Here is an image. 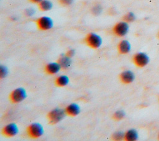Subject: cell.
Instances as JSON below:
<instances>
[{
  "label": "cell",
  "mask_w": 159,
  "mask_h": 141,
  "mask_svg": "<svg viewBox=\"0 0 159 141\" xmlns=\"http://www.w3.org/2000/svg\"><path fill=\"white\" fill-rule=\"evenodd\" d=\"M35 13V11L34 9L32 8H29V9H27L25 11V14L27 16H32V15H34V14Z\"/></svg>",
  "instance_id": "obj_23"
},
{
  "label": "cell",
  "mask_w": 159,
  "mask_h": 141,
  "mask_svg": "<svg viewBox=\"0 0 159 141\" xmlns=\"http://www.w3.org/2000/svg\"><path fill=\"white\" fill-rule=\"evenodd\" d=\"M117 48L120 54H126L130 50V44L127 40H123L119 43Z\"/></svg>",
  "instance_id": "obj_12"
},
{
  "label": "cell",
  "mask_w": 159,
  "mask_h": 141,
  "mask_svg": "<svg viewBox=\"0 0 159 141\" xmlns=\"http://www.w3.org/2000/svg\"><path fill=\"white\" fill-rule=\"evenodd\" d=\"M120 80L123 83H130L134 80V75L132 71L129 70L123 71L120 75Z\"/></svg>",
  "instance_id": "obj_11"
},
{
  "label": "cell",
  "mask_w": 159,
  "mask_h": 141,
  "mask_svg": "<svg viewBox=\"0 0 159 141\" xmlns=\"http://www.w3.org/2000/svg\"><path fill=\"white\" fill-rule=\"evenodd\" d=\"M61 68L60 64L58 62H55V63H48L45 66L44 70H45V71L46 73H47L48 75H54V74L58 73L60 70Z\"/></svg>",
  "instance_id": "obj_9"
},
{
  "label": "cell",
  "mask_w": 159,
  "mask_h": 141,
  "mask_svg": "<svg viewBox=\"0 0 159 141\" xmlns=\"http://www.w3.org/2000/svg\"><path fill=\"white\" fill-rule=\"evenodd\" d=\"M7 74V69L4 66H1L0 67V77L1 78H4Z\"/></svg>",
  "instance_id": "obj_21"
},
{
  "label": "cell",
  "mask_w": 159,
  "mask_h": 141,
  "mask_svg": "<svg viewBox=\"0 0 159 141\" xmlns=\"http://www.w3.org/2000/svg\"><path fill=\"white\" fill-rule=\"evenodd\" d=\"M124 116H125V112L122 110H119L116 111L114 113L113 116V118L116 121H119L122 119L124 117Z\"/></svg>",
  "instance_id": "obj_18"
},
{
  "label": "cell",
  "mask_w": 159,
  "mask_h": 141,
  "mask_svg": "<svg viewBox=\"0 0 159 141\" xmlns=\"http://www.w3.org/2000/svg\"><path fill=\"white\" fill-rule=\"evenodd\" d=\"M75 50H73V49H70V50H68L67 52H66V56H68V57H72L74 55H75Z\"/></svg>",
  "instance_id": "obj_24"
},
{
  "label": "cell",
  "mask_w": 159,
  "mask_h": 141,
  "mask_svg": "<svg viewBox=\"0 0 159 141\" xmlns=\"http://www.w3.org/2000/svg\"><path fill=\"white\" fill-rule=\"evenodd\" d=\"M69 83V78L68 76L61 75L57 77L55 81V83L59 87H63L67 85Z\"/></svg>",
  "instance_id": "obj_16"
},
{
  "label": "cell",
  "mask_w": 159,
  "mask_h": 141,
  "mask_svg": "<svg viewBox=\"0 0 159 141\" xmlns=\"http://www.w3.org/2000/svg\"><path fill=\"white\" fill-rule=\"evenodd\" d=\"M65 112L67 115L70 116H77L80 112V106L75 103H72L69 104L65 109Z\"/></svg>",
  "instance_id": "obj_10"
},
{
  "label": "cell",
  "mask_w": 159,
  "mask_h": 141,
  "mask_svg": "<svg viewBox=\"0 0 159 141\" xmlns=\"http://www.w3.org/2000/svg\"><path fill=\"white\" fill-rule=\"evenodd\" d=\"M158 37H159V33H158Z\"/></svg>",
  "instance_id": "obj_26"
},
{
  "label": "cell",
  "mask_w": 159,
  "mask_h": 141,
  "mask_svg": "<svg viewBox=\"0 0 159 141\" xmlns=\"http://www.w3.org/2000/svg\"><path fill=\"white\" fill-rule=\"evenodd\" d=\"M137 137L138 135L137 131L134 129H130L125 132L124 139L127 141H134L137 140Z\"/></svg>",
  "instance_id": "obj_14"
},
{
  "label": "cell",
  "mask_w": 159,
  "mask_h": 141,
  "mask_svg": "<svg viewBox=\"0 0 159 141\" xmlns=\"http://www.w3.org/2000/svg\"><path fill=\"white\" fill-rule=\"evenodd\" d=\"M102 11V7L100 5H96L92 9V12L94 15H99Z\"/></svg>",
  "instance_id": "obj_19"
},
{
  "label": "cell",
  "mask_w": 159,
  "mask_h": 141,
  "mask_svg": "<svg viewBox=\"0 0 159 141\" xmlns=\"http://www.w3.org/2000/svg\"><path fill=\"white\" fill-rule=\"evenodd\" d=\"M133 60L137 66L139 67H143L148 63L149 59L146 54L143 53H139L135 55L133 58Z\"/></svg>",
  "instance_id": "obj_8"
},
{
  "label": "cell",
  "mask_w": 159,
  "mask_h": 141,
  "mask_svg": "<svg viewBox=\"0 0 159 141\" xmlns=\"http://www.w3.org/2000/svg\"><path fill=\"white\" fill-rule=\"evenodd\" d=\"M124 134H123L122 132H116V133H115V134H113V135H112V139H113V140H121L122 139H124Z\"/></svg>",
  "instance_id": "obj_20"
},
{
  "label": "cell",
  "mask_w": 159,
  "mask_h": 141,
  "mask_svg": "<svg viewBox=\"0 0 159 141\" xmlns=\"http://www.w3.org/2000/svg\"><path fill=\"white\" fill-rule=\"evenodd\" d=\"M59 3L63 6H69L72 4L73 0H58Z\"/></svg>",
  "instance_id": "obj_22"
},
{
  "label": "cell",
  "mask_w": 159,
  "mask_h": 141,
  "mask_svg": "<svg viewBox=\"0 0 159 141\" xmlns=\"http://www.w3.org/2000/svg\"><path fill=\"white\" fill-rule=\"evenodd\" d=\"M39 8L42 11H47L52 8L53 4L51 1L48 0H42L38 3Z\"/></svg>",
  "instance_id": "obj_15"
},
{
  "label": "cell",
  "mask_w": 159,
  "mask_h": 141,
  "mask_svg": "<svg viewBox=\"0 0 159 141\" xmlns=\"http://www.w3.org/2000/svg\"><path fill=\"white\" fill-rule=\"evenodd\" d=\"M65 114H66L65 111L61 109H55L52 110L48 113L47 115L49 123L55 124L59 122L63 119Z\"/></svg>",
  "instance_id": "obj_1"
},
{
  "label": "cell",
  "mask_w": 159,
  "mask_h": 141,
  "mask_svg": "<svg viewBox=\"0 0 159 141\" xmlns=\"http://www.w3.org/2000/svg\"><path fill=\"white\" fill-rule=\"evenodd\" d=\"M26 91L24 88H19L11 92L9 99L12 103H18L23 101L26 98Z\"/></svg>",
  "instance_id": "obj_5"
},
{
  "label": "cell",
  "mask_w": 159,
  "mask_h": 141,
  "mask_svg": "<svg viewBox=\"0 0 159 141\" xmlns=\"http://www.w3.org/2000/svg\"><path fill=\"white\" fill-rule=\"evenodd\" d=\"M129 30V25L126 22L117 23L112 28L113 33L118 37H123L127 34Z\"/></svg>",
  "instance_id": "obj_6"
},
{
  "label": "cell",
  "mask_w": 159,
  "mask_h": 141,
  "mask_svg": "<svg viewBox=\"0 0 159 141\" xmlns=\"http://www.w3.org/2000/svg\"><path fill=\"white\" fill-rule=\"evenodd\" d=\"M35 23L38 29L41 30H49L52 29L53 25V22L52 19L47 16H43L38 18L35 20Z\"/></svg>",
  "instance_id": "obj_4"
},
{
  "label": "cell",
  "mask_w": 159,
  "mask_h": 141,
  "mask_svg": "<svg viewBox=\"0 0 159 141\" xmlns=\"http://www.w3.org/2000/svg\"><path fill=\"white\" fill-rule=\"evenodd\" d=\"M84 42L89 47L96 49L101 46L102 43V39L96 34L89 33L86 36Z\"/></svg>",
  "instance_id": "obj_2"
},
{
  "label": "cell",
  "mask_w": 159,
  "mask_h": 141,
  "mask_svg": "<svg viewBox=\"0 0 159 141\" xmlns=\"http://www.w3.org/2000/svg\"><path fill=\"white\" fill-rule=\"evenodd\" d=\"M57 62L60 64L62 69H67L70 66L71 63V60L70 59V57H68V56L65 55H61Z\"/></svg>",
  "instance_id": "obj_13"
},
{
  "label": "cell",
  "mask_w": 159,
  "mask_h": 141,
  "mask_svg": "<svg viewBox=\"0 0 159 141\" xmlns=\"http://www.w3.org/2000/svg\"><path fill=\"white\" fill-rule=\"evenodd\" d=\"M29 1L32 2H34V3H39L42 0H29Z\"/></svg>",
  "instance_id": "obj_25"
},
{
  "label": "cell",
  "mask_w": 159,
  "mask_h": 141,
  "mask_svg": "<svg viewBox=\"0 0 159 141\" xmlns=\"http://www.w3.org/2000/svg\"><path fill=\"white\" fill-rule=\"evenodd\" d=\"M18 132V127L17 125L14 123H11L6 125L3 127L2 130V133L4 135L11 137L15 136Z\"/></svg>",
  "instance_id": "obj_7"
},
{
  "label": "cell",
  "mask_w": 159,
  "mask_h": 141,
  "mask_svg": "<svg viewBox=\"0 0 159 141\" xmlns=\"http://www.w3.org/2000/svg\"><path fill=\"white\" fill-rule=\"evenodd\" d=\"M135 19V15L132 12H128L123 17V20L126 22H133Z\"/></svg>",
  "instance_id": "obj_17"
},
{
  "label": "cell",
  "mask_w": 159,
  "mask_h": 141,
  "mask_svg": "<svg viewBox=\"0 0 159 141\" xmlns=\"http://www.w3.org/2000/svg\"><path fill=\"white\" fill-rule=\"evenodd\" d=\"M27 132L30 138L38 139L43 134V129L40 124L34 123L27 127Z\"/></svg>",
  "instance_id": "obj_3"
}]
</instances>
